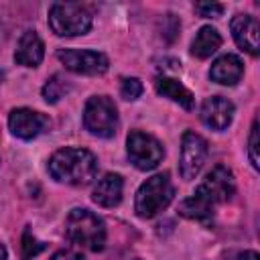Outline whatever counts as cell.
Here are the masks:
<instances>
[{"label": "cell", "mask_w": 260, "mask_h": 260, "mask_svg": "<svg viewBox=\"0 0 260 260\" xmlns=\"http://www.w3.org/2000/svg\"><path fill=\"white\" fill-rule=\"evenodd\" d=\"M51 260H83V256L73 250H59L51 256Z\"/></svg>", "instance_id": "cell-23"}, {"label": "cell", "mask_w": 260, "mask_h": 260, "mask_svg": "<svg viewBox=\"0 0 260 260\" xmlns=\"http://www.w3.org/2000/svg\"><path fill=\"white\" fill-rule=\"evenodd\" d=\"M234 193H236L234 173L223 165H215L199 183L195 193L181 201L179 213L195 221H209L213 217L215 205L230 201Z\"/></svg>", "instance_id": "cell-1"}, {"label": "cell", "mask_w": 260, "mask_h": 260, "mask_svg": "<svg viewBox=\"0 0 260 260\" xmlns=\"http://www.w3.org/2000/svg\"><path fill=\"white\" fill-rule=\"evenodd\" d=\"M65 236L71 244L91 252H100L106 246V225L102 217L85 207H75L67 213Z\"/></svg>", "instance_id": "cell-3"}, {"label": "cell", "mask_w": 260, "mask_h": 260, "mask_svg": "<svg viewBox=\"0 0 260 260\" xmlns=\"http://www.w3.org/2000/svg\"><path fill=\"white\" fill-rule=\"evenodd\" d=\"M173 197H175V187L171 183L169 173H156L138 187L134 199V211L138 217L150 219L162 209H167Z\"/></svg>", "instance_id": "cell-4"}, {"label": "cell", "mask_w": 260, "mask_h": 260, "mask_svg": "<svg viewBox=\"0 0 260 260\" xmlns=\"http://www.w3.org/2000/svg\"><path fill=\"white\" fill-rule=\"evenodd\" d=\"M154 87H156V93L158 95H162V98L179 104L181 108H185V110H193L195 108V95L181 81H177L173 77H158L156 83H154Z\"/></svg>", "instance_id": "cell-16"}, {"label": "cell", "mask_w": 260, "mask_h": 260, "mask_svg": "<svg viewBox=\"0 0 260 260\" xmlns=\"http://www.w3.org/2000/svg\"><path fill=\"white\" fill-rule=\"evenodd\" d=\"M69 89H71V83H69L65 77L53 75V77H49L47 83L43 85V100H45L47 104H57Z\"/></svg>", "instance_id": "cell-18"}, {"label": "cell", "mask_w": 260, "mask_h": 260, "mask_svg": "<svg viewBox=\"0 0 260 260\" xmlns=\"http://www.w3.org/2000/svg\"><path fill=\"white\" fill-rule=\"evenodd\" d=\"M236 260H260V256H258V252H254V250H246V252H242Z\"/></svg>", "instance_id": "cell-24"}, {"label": "cell", "mask_w": 260, "mask_h": 260, "mask_svg": "<svg viewBox=\"0 0 260 260\" xmlns=\"http://www.w3.org/2000/svg\"><path fill=\"white\" fill-rule=\"evenodd\" d=\"M49 173L65 185H87L98 175V158L87 148L65 146L49 158Z\"/></svg>", "instance_id": "cell-2"}, {"label": "cell", "mask_w": 260, "mask_h": 260, "mask_svg": "<svg viewBox=\"0 0 260 260\" xmlns=\"http://www.w3.org/2000/svg\"><path fill=\"white\" fill-rule=\"evenodd\" d=\"M230 28H232V37H234L236 45L242 51L256 57L260 51V37H258L260 24H258V20L250 14H236L230 22Z\"/></svg>", "instance_id": "cell-12"}, {"label": "cell", "mask_w": 260, "mask_h": 260, "mask_svg": "<svg viewBox=\"0 0 260 260\" xmlns=\"http://www.w3.org/2000/svg\"><path fill=\"white\" fill-rule=\"evenodd\" d=\"M248 156L254 169H260V158H258V120L252 122L250 128V138H248Z\"/></svg>", "instance_id": "cell-21"}, {"label": "cell", "mask_w": 260, "mask_h": 260, "mask_svg": "<svg viewBox=\"0 0 260 260\" xmlns=\"http://www.w3.org/2000/svg\"><path fill=\"white\" fill-rule=\"evenodd\" d=\"M57 59L65 65V69L81 75H102L110 67L108 57L91 49H59Z\"/></svg>", "instance_id": "cell-9"}, {"label": "cell", "mask_w": 260, "mask_h": 260, "mask_svg": "<svg viewBox=\"0 0 260 260\" xmlns=\"http://www.w3.org/2000/svg\"><path fill=\"white\" fill-rule=\"evenodd\" d=\"M0 260H6V248L2 242H0Z\"/></svg>", "instance_id": "cell-25"}, {"label": "cell", "mask_w": 260, "mask_h": 260, "mask_svg": "<svg viewBox=\"0 0 260 260\" xmlns=\"http://www.w3.org/2000/svg\"><path fill=\"white\" fill-rule=\"evenodd\" d=\"M207 140L193 132V130H187L181 138V158H179V171H181V177L185 181H193L199 171L203 169L205 165V158H207Z\"/></svg>", "instance_id": "cell-8"}, {"label": "cell", "mask_w": 260, "mask_h": 260, "mask_svg": "<svg viewBox=\"0 0 260 260\" xmlns=\"http://www.w3.org/2000/svg\"><path fill=\"white\" fill-rule=\"evenodd\" d=\"M120 95L128 102H134L142 95V81L138 77H124L120 83Z\"/></svg>", "instance_id": "cell-19"}, {"label": "cell", "mask_w": 260, "mask_h": 260, "mask_svg": "<svg viewBox=\"0 0 260 260\" xmlns=\"http://www.w3.org/2000/svg\"><path fill=\"white\" fill-rule=\"evenodd\" d=\"M49 26L57 37H77L91 28V14L77 2H55L49 8Z\"/></svg>", "instance_id": "cell-5"}, {"label": "cell", "mask_w": 260, "mask_h": 260, "mask_svg": "<svg viewBox=\"0 0 260 260\" xmlns=\"http://www.w3.org/2000/svg\"><path fill=\"white\" fill-rule=\"evenodd\" d=\"M126 152H128L130 162L138 171H152V169H156L158 162L165 156L162 144L154 136H150L146 132H140V130H132L128 134V138H126Z\"/></svg>", "instance_id": "cell-7"}, {"label": "cell", "mask_w": 260, "mask_h": 260, "mask_svg": "<svg viewBox=\"0 0 260 260\" xmlns=\"http://www.w3.org/2000/svg\"><path fill=\"white\" fill-rule=\"evenodd\" d=\"M219 47H221V35L213 26L205 24L199 28V32L195 35V39L191 43V55H195L197 59H207Z\"/></svg>", "instance_id": "cell-17"}, {"label": "cell", "mask_w": 260, "mask_h": 260, "mask_svg": "<svg viewBox=\"0 0 260 260\" xmlns=\"http://www.w3.org/2000/svg\"><path fill=\"white\" fill-rule=\"evenodd\" d=\"M122 189H124L122 175L108 173L95 183V187L91 191V199H93V203H98L102 207H116L122 201Z\"/></svg>", "instance_id": "cell-15"}, {"label": "cell", "mask_w": 260, "mask_h": 260, "mask_svg": "<svg viewBox=\"0 0 260 260\" xmlns=\"http://www.w3.org/2000/svg\"><path fill=\"white\" fill-rule=\"evenodd\" d=\"M199 118L207 128L221 132L234 120V104L221 95L205 98L201 104V110H199Z\"/></svg>", "instance_id": "cell-11"}, {"label": "cell", "mask_w": 260, "mask_h": 260, "mask_svg": "<svg viewBox=\"0 0 260 260\" xmlns=\"http://www.w3.org/2000/svg\"><path fill=\"white\" fill-rule=\"evenodd\" d=\"M118 110L108 95H93L83 108V126L89 134L100 138H112L118 132Z\"/></svg>", "instance_id": "cell-6"}, {"label": "cell", "mask_w": 260, "mask_h": 260, "mask_svg": "<svg viewBox=\"0 0 260 260\" xmlns=\"http://www.w3.org/2000/svg\"><path fill=\"white\" fill-rule=\"evenodd\" d=\"M195 12L203 18H217L223 12V4H219V2H195Z\"/></svg>", "instance_id": "cell-22"}, {"label": "cell", "mask_w": 260, "mask_h": 260, "mask_svg": "<svg viewBox=\"0 0 260 260\" xmlns=\"http://www.w3.org/2000/svg\"><path fill=\"white\" fill-rule=\"evenodd\" d=\"M51 126V120L30 108H14L8 116L10 132L20 140H32Z\"/></svg>", "instance_id": "cell-10"}, {"label": "cell", "mask_w": 260, "mask_h": 260, "mask_svg": "<svg viewBox=\"0 0 260 260\" xmlns=\"http://www.w3.org/2000/svg\"><path fill=\"white\" fill-rule=\"evenodd\" d=\"M45 57V45L41 37L35 30H24L22 37L18 39L16 51H14V61L22 67H39Z\"/></svg>", "instance_id": "cell-14"}, {"label": "cell", "mask_w": 260, "mask_h": 260, "mask_svg": "<svg viewBox=\"0 0 260 260\" xmlns=\"http://www.w3.org/2000/svg\"><path fill=\"white\" fill-rule=\"evenodd\" d=\"M43 248H45V244L39 242V240H35V236L30 234V230H24V234H22V260H30Z\"/></svg>", "instance_id": "cell-20"}, {"label": "cell", "mask_w": 260, "mask_h": 260, "mask_svg": "<svg viewBox=\"0 0 260 260\" xmlns=\"http://www.w3.org/2000/svg\"><path fill=\"white\" fill-rule=\"evenodd\" d=\"M244 75V63L238 55L225 53L211 63L209 79L219 85H236Z\"/></svg>", "instance_id": "cell-13"}]
</instances>
